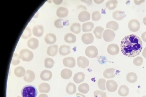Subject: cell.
I'll list each match as a JSON object with an SVG mask.
<instances>
[{"label": "cell", "mask_w": 146, "mask_h": 97, "mask_svg": "<svg viewBox=\"0 0 146 97\" xmlns=\"http://www.w3.org/2000/svg\"><path fill=\"white\" fill-rule=\"evenodd\" d=\"M143 56L145 58H146V47L145 48L143 52Z\"/></svg>", "instance_id": "47"}, {"label": "cell", "mask_w": 146, "mask_h": 97, "mask_svg": "<svg viewBox=\"0 0 146 97\" xmlns=\"http://www.w3.org/2000/svg\"><path fill=\"white\" fill-rule=\"evenodd\" d=\"M64 65L69 68H73L76 65L75 59L72 57H69L64 58L63 60Z\"/></svg>", "instance_id": "8"}, {"label": "cell", "mask_w": 146, "mask_h": 97, "mask_svg": "<svg viewBox=\"0 0 146 97\" xmlns=\"http://www.w3.org/2000/svg\"><path fill=\"white\" fill-rule=\"evenodd\" d=\"M90 87L88 84L86 83H83L80 84L78 87V90L80 92L86 94L89 90Z\"/></svg>", "instance_id": "32"}, {"label": "cell", "mask_w": 146, "mask_h": 97, "mask_svg": "<svg viewBox=\"0 0 146 97\" xmlns=\"http://www.w3.org/2000/svg\"><path fill=\"white\" fill-rule=\"evenodd\" d=\"M78 17V20L80 21L83 22L87 21L90 19V15L87 11H82L79 13Z\"/></svg>", "instance_id": "17"}, {"label": "cell", "mask_w": 146, "mask_h": 97, "mask_svg": "<svg viewBox=\"0 0 146 97\" xmlns=\"http://www.w3.org/2000/svg\"><path fill=\"white\" fill-rule=\"evenodd\" d=\"M106 81L104 79L101 78L98 80V85L99 88L102 90H106Z\"/></svg>", "instance_id": "38"}, {"label": "cell", "mask_w": 146, "mask_h": 97, "mask_svg": "<svg viewBox=\"0 0 146 97\" xmlns=\"http://www.w3.org/2000/svg\"><path fill=\"white\" fill-rule=\"evenodd\" d=\"M54 61L51 58L47 57L45 58L44 61V67L47 68H52L54 65Z\"/></svg>", "instance_id": "35"}, {"label": "cell", "mask_w": 146, "mask_h": 97, "mask_svg": "<svg viewBox=\"0 0 146 97\" xmlns=\"http://www.w3.org/2000/svg\"><path fill=\"white\" fill-rule=\"evenodd\" d=\"M104 29L103 28L100 26H97L95 28L93 33L96 38L102 39V34Z\"/></svg>", "instance_id": "30"}, {"label": "cell", "mask_w": 146, "mask_h": 97, "mask_svg": "<svg viewBox=\"0 0 146 97\" xmlns=\"http://www.w3.org/2000/svg\"><path fill=\"white\" fill-rule=\"evenodd\" d=\"M35 77V73L33 71L27 70L24 76L23 79L25 82L30 83L32 82L34 80Z\"/></svg>", "instance_id": "10"}, {"label": "cell", "mask_w": 146, "mask_h": 97, "mask_svg": "<svg viewBox=\"0 0 146 97\" xmlns=\"http://www.w3.org/2000/svg\"><path fill=\"white\" fill-rule=\"evenodd\" d=\"M82 40L85 44H91L94 41V38L92 33H87L83 34L82 36Z\"/></svg>", "instance_id": "9"}, {"label": "cell", "mask_w": 146, "mask_h": 97, "mask_svg": "<svg viewBox=\"0 0 146 97\" xmlns=\"http://www.w3.org/2000/svg\"><path fill=\"white\" fill-rule=\"evenodd\" d=\"M72 75V71L68 69L65 68L62 69L60 73L61 77L65 79H70Z\"/></svg>", "instance_id": "26"}, {"label": "cell", "mask_w": 146, "mask_h": 97, "mask_svg": "<svg viewBox=\"0 0 146 97\" xmlns=\"http://www.w3.org/2000/svg\"><path fill=\"white\" fill-rule=\"evenodd\" d=\"M118 1L116 0H109L106 4V7L109 10H113L115 9L117 5Z\"/></svg>", "instance_id": "33"}, {"label": "cell", "mask_w": 146, "mask_h": 97, "mask_svg": "<svg viewBox=\"0 0 146 97\" xmlns=\"http://www.w3.org/2000/svg\"><path fill=\"white\" fill-rule=\"evenodd\" d=\"M121 51L124 55L130 57L139 55L143 48L142 42L141 39L135 34L125 36L121 41Z\"/></svg>", "instance_id": "1"}, {"label": "cell", "mask_w": 146, "mask_h": 97, "mask_svg": "<svg viewBox=\"0 0 146 97\" xmlns=\"http://www.w3.org/2000/svg\"><path fill=\"white\" fill-rule=\"evenodd\" d=\"M115 37V34L113 30L107 29L106 30L103 34V38L105 41L110 42L112 41Z\"/></svg>", "instance_id": "5"}, {"label": "cell", "mask_w": 146, "mask_h": 97, "mask_svg": "<svg viewBox=\"0 0 146 97\" xmlns=\"http://www.w3.org/2000/svg\"><path fill=\"white\" fill-rule=\"evenodd\" d=\"M143 22L146 26V16L144 17L143 18Z\"/></svg>", "instance_id": "49"}, {"label": "cell", "mask_w": 146, "mask_h": 97, "mask_svg": "<svg viewBox=\"0 0 146 97\" xmlns=\"http://www.w3.org/2000/svg\"><path fill=\"white\" fill-rule=\"evenodd\" d=\"M33 52L27 49H23L19 52V56L20 59L25 61H30L33 58Z\"/></svg>", "instance_id": "3"}, {"label": "cell", "mask_w": 146, "mask_h": 97, "mask_svg": "<svg viewBox=\"0 0 146 97\" xmlns=\"http://www.w3.org/2000/svg\"><path fill=\"white\" fill-rule=\"evenodd\" d=\"M68 14V11L67 8L63 7H58L57 9L56 14L57 16L60 18L67 16Z\"/></svg>", "instance_id": "16"}, {"label": "cell", "mask_w": 146, "mask_h": 97, "mask_svg": "<svg viewBox=\"0 0 146 97\" xmlns=\"http://www.w3.org/2000/svg\"><path fill=\"white\" fill-rule=\"evenodd\" d=\"M66 22L62 19H58L54 22V25L57 28H61L64 27L66 24Z\"/></svg>", "instance_id": "36"}, {"label": "cell", "mask_w": 146, "mask_h": 97, "mask_svg": "<svg viewBox=\"0 0 146 97\" xmlns=\"http://www.w3.org/2000/svg\"><path fill=\"white\" fill-rule=\"evenodd\" d=\"M22 97H36L38 92L36 88L31 85H27L22 88L21 92Z\"/></svg>", "instance_id": "2"}, {"label": "cell", "mask_w": 146, "mask_h": 97, "mask_svg": "<svg viewBox=\"0 0 146 97\" xmlns=\"http://www.w3.org/2000/svg\"><path fill=\"white\" fill-rule=\"evenodd\" d=\"M115 69L113 68L107 69L103 72V75L105 78L107 79L113 78L115 76Z\"/></svg>", "instance_id": "23"}, {"label": "cell", "mask_w": 146, "mask_h": 97, "mask_svg": "<svg viewBox=\"0 0 146 97\" xmlns=\"http://www.w3.org/2000/svg\"><path fill=\"white\" fill-rule=\"evenodd\" d=\"M64 40L66 42L68 43H75L76 41V36L71 33L66 34L64 37Z\"/></svg>", "instance_id": "29"}, {"label": "cell", "mask_w": 146, "mask_h": 97, "mask_svg": "<svg viewBox=\"0 0 146 97\" xmlns=\"http://www.w3.org/2000/svg\"><path fill=\"white\" fill-rule=\"evenodd\" d=\"M85 78V75L82 72H80L76 73L73 77V81L77 84L82 82Z\"/></svg>", "instance_id": "20"}, {"label": "cell", "mask_w": 146, "mask_h": 97, "mask_svg": "<svg viewBox=\"0 0 146 97\" xmlns=\"http://www.w3.org/2000/svg\"><path fill=\"white\" fill-rule=\"evenodd\" d=\"M94 97H107L106 92L99 90H97L94 92Z\"/></svg>", "instance_id": "41"}, {"label": "cell", "mask_w": 146, "mask_h": 97, "mask_svg": "<svg viewBox=\"0 0 146 97\" xmlns=\"http://www.w3.org/2000/svg\"><path fill=\"white\" fill-rule=\"evenodd\" d=\"M141 37L142 40L146 42V31L143 32L141 36Z\"/></svg>", "instance_id": "43"}, {"label": "cell", "mask_w": 146, "mask_h": 97, "mask_svg": "<svg viewBox=\"0 0 146 97\" xmlns=\"http://www.w3.org/2000/svg\"><path fill=\"white\" fill-rule=\"evenodd\" d=\"M27 44L29 48L33 49H35L38 47L39 42L36 38H32L28 40Z\"/></svg>", "instance_id": "15"}, {"label": "cell", "mask_w": 146, "mask_h": 97, "mask_svg": "<svg viewBox=\"0 0 146 97\" xmlns=\"http://www.w3.org/2000/svg\"><path fill=\"white\" fill-rule=\"evenodd\" d=\"M17 97H21L20 96H18Z\"/></svg>", "instance_id": "51"}, {"label": "cell", "mask_w": 146, "mask_h": 97, "mask_svg": "<svg viewBox=\"0 0 146 97\" xmlns=\"http://www.w3.org/2000/svg\"><path fill=\"white\" fill-rule=\"evenodd\" d=\"M101 17V14L98 11H94L92 14V18L94 21H97L99 20Z\"/></svg>", "instance_id": "40"}, {"label": "cell", "mask_w": 146, "mask_h": 97, "mask_svg": "<svg viewBox=\"0 0 146 97\" xmlns=\"http://www.w3.org/2000/svg\"><path fill=\"white\" fill-rule=\"evenodd\" d=\"M107 50L108 53L111 55L117 54L119 51L118 46L115 44H110L108 47Z\"/></svg>", "instance_id": "11"}, {"label": "cell", "mask_w": 146, "mask_h": 97, "mask_svg": "<svg viewBox=\"0 0 146 97\" xmlns=\"http://www.w3.org/2000/svg\"><path fill=\"white\" fill-rule=\"evenodd\" d=\"M58 47L57 45L49 46L47 49V54L50 56H54L56 55L58 52Z\"/></svg>", "instance_id": "19"}, {"label": "cell", "mask_w": 146, "mask_h": 97, "mask_svg": "<svg viewBox=\"0 0 146 97\" xmlns=\"http://www.w3.org/2000/svg\"><path fill=\"white\" fill-rule=\"evenodd\" d=\"M43 32V28L41 25H36L33 29V34L36 37H40L42 35Z\"/></svg>", "instance_id": "14"}, {"label": "cell", "mask_w": 146, "mask_h": 97, "mask_svg": "<svg viewBox=\"0 0 146 97\" xmlns=\"http://www.w3.org/2000/svg\"><path fill=\"white\" fill-rule=\"evenodd\" d=\"M66 92L69 95L74 94L76 91V85L72 82H69L66 87Z\"/></svg>", "instance_id": "21"}, {"label": "cell", "mask_w": 146, "mask_h": 97, "mask_svg": "<svg viewBox=\"0 0 146 97\" xmlns=\"http://www.w3.org/2000/svg\"><path fill=\"white\" fill-rule=\"evenodd\" d=\"M44 40L45 42L49 44H53L55 43L56 40V36L52 33L47 34L44 37Z\"/></svg>", "instance_id": "18"}, {"label": "cell", "mask_w": 146, "mask_h": 97, "mask_svg": "<svg viewBox=\"0 0 146 97\" xmlns=\"http://www.w3.org/2000/svg\"><path fill=\"white\" fill-rule=\"evenodd\" d=\"M20 59L19 55L16 53H14L11 61L12 65H16L19 64L20 62Z\"/></svg>", "instance_id": "39"}, {"label": "cell", "mask_w": 146, "mask_h": 97, "mask_svg": "<svg viewBox=\"0 0 146 97\" xmlns=\"http://www.w3.org/2000/svg\"><path fill=\"white\" fill-rule=\"evenodd\" d=\"M106 86L108 91L113 92L116 90L117 85V83L113 80H109L107 81Z\"/></svg>", "instance_id": "12"}, {"label": "cell", "mask_w": 146, "mask_h": 97, "mask_svg": "<svg viewBox=\"0 0 146 97\" xmlns=\"http://www.w3.org/2000/svg\"><path fill=\"white\" fill-rule=\"evenodd\" d=\"M77 63L79 67L86 68L89 66V61L85 57L80 56L77 58Z\"/></svg>", "instance_id": "7"}, {"label": "cell", "mask_w": 146, "mask_h": 97, "mask_svg": "<svg viewBox=\"0 0 146 97\" xmlns=\"http://www.w3.org/2000/svg\"><path fill=\"white\" fill-rule=\"evenodd\" d=\"M31 30L28 27H26L24 30L22 35L21 38L24 39H26L31 36Z\"/></svg>", "instance_id": "37"}, {"label": "cell", "mask_w": 146, "mask_h": 97, "mask_svg": "<svg viewBox=\"0 0 146 97\" xmlns=\"http://www.w3.org/2000/svg\"><path fill=\"white\" fill-rule=\"evenodd\" d=\"M54 3L56 4L59 5L62 2V0H53Z\"/></svg>", "instance_id": "45"}, {"label": "cell", "mask_w": 146, "mask_h": 97, "mask_svg": "<svg viewBox=\"0 0 146 97\" xmlns=\"http://www.w3.org/2000/svg\"><path fill=\"white\" fill-rule=\"evenodd\" d=\"M26 73L25 69L22 66H18L15 68L14 73L15 76L18 77L24 76Z\"/></svg>", "instance_id": "28"}, {"label": "cell", "mask_w": 146, "mask_h": 97, "mask_svg": "<svg viewBox=\"0 0 146 97\" xmlns=\"http://www.w3.org/2000/svg\"><path fill=\"white\" fill-rule=\"evenodd\" d=\"M38 89L40 93H48L50 91V87L48 83L43 82L39 85Z\"/></svg>", "instance_id": "24"}, {"label": "cell", "mask_w": 146, "mask_h": 97, "mask_svg": "<svg viewBox=\"0 0 146 97\" xmlns=\"http://www.w3.org/2000/svg\"><path fill=\"white\" fill-rule=\"evenodd\" d=\"M52 74L50 70H44L42 71L40 74L41 79L44 81H48L52 78Z\"/></svg>", "instance_id": "13"}, {"label": "cell", "mask_w": 146, "mask_h": 97, "mask_svg": "<svg viewBox=\"0 0 146 97\" xmlns=\"http://www.w3.org/2000/svg\"><path fill=\"white\" fill-rule=\"evenodd\" d=\"M140 26L139 21L136 19H131L128 23V27L129 30L133 32L137 31L139 30Z\"/></svg>", "instance_id": "6"}, {"label": "cell", "mask_w": 146, "mask_h": 97, "mask_svg": "<svg viewBox=\"0 0 146 97\" xmlns=\"http://www.w3.org/2000/svg\"><path fill=\"white\" fill-rule=\"evenodd\" d=\"M145 0H134V2L136 5H139L145 2Z\"/></svg>", "instance_id": "44"}, {"label": "cell", "mask_w": 146, "mask_h": 97, "mask_svg": "<svg viewBox=\"0 0 146 97\" xmlns=\"http://www.w3.org/2000/svg\"><path fill=\"white\" fill-rule=\"evenodd\" d=\"M59 54L62 55H68L70 53V47L66 45H62L59 48Z\"/></svg>", "instance_id": "22"}, {"label": "cell", "mask_w": 146, "mask_h": 97, "mask_svg": "<svg viewBox=\"0 0 146 97\" xmlns=\"http://www.w3.org/2000/svg\"><path fill=\"white\" fill-rule=\"evenodd\" d=\"M82 97L79 96H75V97Z\"/></svg>", "instance_id": "50"}, {"label": "cell", "mask_w": 146, "mask_h": 97, "mask_svg": "<svg viewBox=\"0 0 146 97\" xmlns=\"http://www.w3.org/2000/svg\"><path fill=\"white\" fill-rule=\"evenodd\" d=\"M94 24L88 22L83 24L82 26V30L84 32H88L92 31L94 27Z\"/></svg>", "instance_id": "27"}, {"label": "cell", "mask_w": 146, "mask_h": 97, "mask_svg": "<svg viewBox=\"0 0 146 97\" xmlns=\"http://www.w3.org/2000/svg\"><path fill=\"white\" fill-rule=\"evenodd\" d=\"M98 50L96 47L90 46L87 47L85 51L86 55L91 58L96 57L98 54Z\"/></svg>", "instance_id": "4"}, {"label": "cell", "mask_w": 146, "mask_h": 97, "mask_svg": "<svg viewBox=\"0 0 146 97\" xmlns=\"http://www.w3.org/2000/svg\"><path fill=\"white\" fill-rule=\"evenodd\" d=\"M76 96H82V97H86V96L83 94H81L80 93H78L76 94Z\"/></svg>", "instance_id": "48"}, {"label": "cell", "mask_w": 146, "mask_h": 97, "mask_svg": "<svg viewBox=\"0 0 146 97\" xmlns=\"http://www.w3.org/2000/svg\"><path fill=\"white\" fill-rule=\"evenodd\" d=\"M126 16L125 12L117 10L114 12L112 13L113 18L117 20H122Z\"/></svg>", "instance_id": "25"}, {"label": "cell", "mask_w": 146, "mask_h": 97, "mask_svg": "<svg viewBox=\"0 0 146 97\" xmlns=\"http://www.w3.org/2000/svg\"><path fill=\"white\" fill-rule=\"evenodd\" d=\"M70 29L73 33L76 34H78L81 30L80 24L79 23H74L71 25Z\"/></svg>", "instance_id": "31"}, {"label": "cell", "mask_w": 146, "mask_h": 97, "mask_svg": "<svg viewBox=\"0 0 146 97\" xmlns=\"http://www.w3.org/2000/svg\"><path fill=\"white\" fill-rule=\"evenodd\" d=\"M38 97H49L46 94H40Z\"/></svg>", "instance_id": "46"}, {"label": "cell", "mask_w": 146, "mask_h": 97, "mask_svg": "<svg viewBox=\"0 0 146 97\" xmlns=\"http://www.w3.org/2000/svg\"><path fill=\"white\" fill-rule=\"evenodd\" d=\"M106 28H110L114 31H116L119 28V25L117 22L114 21H111L107 23Z\"/></svg>", "instance_id": "34"}, {"label": "cell", "mask_w": 146, "mask_h": 97, "mask_svg": "<svg viewBox=\"0 0 146 97\" xmlns=\"http://www.w3.org/2000/svg\"><path fill=\"white\" fill-rule=\"evenodd\" d=\"M143 62V59L140 57H136L133 60L134 63L135 65H141Z\"/></svg>", "instance_id": "42"}]
</instances>
